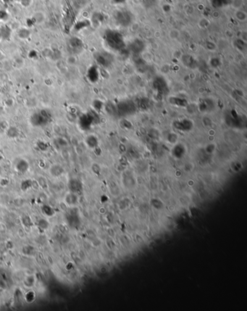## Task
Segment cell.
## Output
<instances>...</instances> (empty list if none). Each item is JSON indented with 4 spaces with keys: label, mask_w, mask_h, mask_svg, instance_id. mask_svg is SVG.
I'll return each instance as SVG.
<instances>
[{
    "label": "cell",
    "mask_w": 247,
    "mask_h": 311,
    "mask_svg": "<svg viewBox=\"0 0 247 311\" xmlns=\"http://www.w3.org/2000/svg\"><path fill=\"white\" fill-rule=\"evenodd\" d=\"M51 119V115L47 110H40L32 114L30 118V122L34 127H42L48 124Z\"/></svg>",
    "instance_id": "obj_1"
},
{
    "label": "cell",
    "mask_w": 247,
    "mask_h": 311,
    "mask_svg": "<svg viewBox=\"0 0 247 311\" xmlns=\"http://www.w3.org/2000/svg\"><path fill=\"white\" fill-rule=\"evenodd\" d=\"M68 188L71 192L78 193L81 190L82 184L80 181L76 178H72L68 182Z\"/></svg>",
    "instance_id": "obj_2"
},
{
    "label": "cell",
    "mask_w": 247,
    "mask_h": 311,
    "mask_svg": "<svg viewBox=\"0 0 247 311\" xmlns=\"http://www.w3.org/2000/svg\"><path fill=\"white\" fill-rule=\"evenodd\" d=\"M49 173L53 177H59L65 173V169L61 165L54 164L50 167Z\"/></svg>",
    "instance_id": "obj_3"
},
{
    "label": "cell",
    "mask_w": 247,
    "mask_h": 311,
    "mask_svg": "<svg viewBox=\"0 0 247 311\" xmlns=\"http://www.w3.org/2000/svg\"><path fill=\"white\" fill-rule=\"evenodd\" d=\"M93 122V118L92 117L90 116L89 115H83L79 118L78 123H79V126H80L81 129H88L90 126H91V123Z\"/></svg>",
    "instance_id": "obj_4"
},
{
    "label": "cell",
    "mask_w": 247,
    "mask_h": 311,
    "mask_svg": "<svg viewBox=\"0 0 247 311\" xmlns=\"http://www.w3.org/2000/svg\"><path fill=\"white\" fill-rule=\"evenodd\" d=\"M15 169L18 172L20 173H25L29 169V163L26 160L20 159L18 161L15 165Z\"/></svg>",
    "instance_id": "obj_5"
},
{
    "label": "cell",
    "mask_w": 247,
    "mask_h": 311,
    "mask_svg": "<svg viewBox=\"0 0 247 311\" xmlns=\"http://www.w3.org/2000/svg\"><path fill=\"white\" fill-rule=\"evenodd\" d=\"M65 202L67 205L70 206L76 205L78 202V196L76 193L70 192L67 194L65 197Z\"/></svg>",
    "instance_id": "obj_6"
},
{
    "label": "cell",
    "mask_w": 247,
    "mask_h": 311,
    "mask_svg": "<svg viewBox=\"0 0 247 311\" xmlns=\"http://www.w3.org/2000/svg\"><path fill=\"white\" fill-rule=\"evenodd\" d=\"M86 144L90 148H94L97 146L98 144V140L97 137L94 136V135H89L86 137Z\"/></svg>",
    "instance_id": "obj_7"
},
{
    "label": "cell",
    "mask_w": 247,
    "mask_h": 311,
    "mask_svg": "<svg viewBox=\"0 0 247 311\" xmlns=\"http://www.w3.org/2000/svg\"><path fill=\"white\" fill-rule=\"evenodd\" d=\"M30 30L28 29V28H20V29L18 30V36L20 39L25 40V39H28V38L30 37Z\"/></svg>",
    "instance_id": "obj_8"
},
{
    "label": "cell",
    "mask_w": 247,
    "mask_h": 311,
    "mask_svg": "<svg viewBox=\"0 0 247 311\" xmlns=\"http://www.w3.org/2000/svg\"><path fill=\"white\" fill-rule=\"evenodd\" d=\"M33 20L35 23L40 24L43 23L45 20V16L42 12H36L33 16Z\"/></svg>",
    "instance_id": "obj_9"
},
{
    "label": "cell",
    "mask_w": 247,
    "mask_h": 311,
    "mask_svg": "<svg viewBox=\"0 0 247 311\" xmlns=\"http://www.w3.org/2000/svg\"><path fill=\"white\" fill-rule=\"evenodd\" d=\"M0 33H1L2 39H10V36H11V30L7 26L3 27L0 30Z\"/></svg>",
    "instance_id": "obj_10"
},
{
    "label": "cell",
    "mask_w": 247,
    "mask_h": 311,
    "mask_svg": "<svg viewBox=\"0 0 247 311\" xmlns=\"http://www.w3.org/2000/svg\"><path fill=\"white\" fill-rule=\"evenodd\" d=\"M6 134L9 136V138H16L19 135V131L15 127H10L7 130Z\"/></svg>",
    "instance_id": "obj_11"
},
{
    "label": "cell",
    "mask_w": 247,
    "mask_h": 311,
    "mask_svg": "<svg viewBox=\"0 0 247 311\" xmlns=\"http://www.w3.org/2000/svg\"><path fill=\"white\" fill-rule=\"evenodd\" d=\"M88 78L91 81L94 82L97 80V78H98V75H97V70L94 68H90L89 71H88V74H87Z\"/></svg>",
    "instance_id": "obj_12"
},
{
    "label": "cell",
    "mask_w": 247,
    "mask_h": 311,
    "mask_svg": "<svg viewBox=\"0 0 247 311\" xmlns=\"http://www.w3.org/2000/svg\"><path fill=\"white\" fill-rule=\"evenodd\" d=\"M69 45L73 49H78L81 45V41L78 39V38H72L69 41Z\"/></svg>",
    "instance_id": "obj_13"
},
{
    "label": "cell",
    "mask_w": 247,
    "mask_h": 311,
    "mask_svg": "<svg viewBox=\"0 0 247 311\" xmlns=\"http://www.w3.org/2000/svg\"><path fill=\"white\" fill-rule=\"evenodd\" d=\"M32 186H33V181H32L31 180H24V181H23L22 183H21V189H22L23 191L25 192L27 191L28 189H30Z\"/></svg>",
    "instance_id": "obj_14"
},
{
    "label": "cell",
    "mask_w": 247,
    "mask_h": 311,
    "mask_svg": "<svg viewBox=\"0 0 247 311\" xmlns=\"http://www.w3.org/2000/svg\"><path fill=\"white\" fill-rule=\"evenodd\" d=\"M42 211L45 215L49 217H51L54 215V210L51 207L47 205H44L42 206Z\"/></svg>",
    "instance_id": "obj_15"
},
{
    "label": "cell",
    "mask_w": 247,
    "mask_h": 311,
    "mask_svg": "<svg viewBox=\"0 0 247 311\" xmlns=\"http://www.w3.org/2000/svg\"><path fill=\"white\" fill-rule=\"evenodd\" d=\"M68 221L70 225H72L73 227L77 226V223L78 222V218L76 216H73V215H70L68 218Z\"/></svg>",
    "instance_id": "obj_16"
},
{
    "label": "cell",
    "mask_w": 247,
    "mask_h": 311,
    "mask_svg": "<svg viewBox=\"0 0 247 311\" xmlns=\"http://www.w3.org/2000/svg\"><path fill=\"white\" fill-rule=\"evenodd\" d=\"M38 225H39V228H42V229H43V230L47 229L49 227L48 222H47L45 219H41V220L39 221Z\"/></svg>",
    "instance_id": "obj_17"
},
{
    "label": "cell",
    "mask_w": 247,
    "mask_h": 311,
    "mask_svg": "<svg viewBox=\"0 0 247 311\" xmlns=\"http://www.w3.org/2000/svg\"><path fill=\"white\" fill-rule=\"evenodd\" d=\"M24 283H25V286H27V287L33 286V283H34V278H33V277H32V276L27 277V278L25 279Z\"/></svg>",
    "instance_id": "obj_18"
},
{
    "label": "cell",
    "mask_w": 247,
    "mask_h": 311,
    "mask_svg": "<svg viewBox=\"0 0 247 311\" xmlns=\"http://www.w3.org/2000/svg\"><path fill=\"white\" fill-rule=\"evenodd\" d=\"M34 299H35V295L33 292H28V293L26 294V295H25V300H26V301L28 302V303H31V302H33V300H34Z\"/></svg>",
    "instance_id": "obj_19"
},
{
    "label": "cell",
    "mask_w": 247,
    "mask_h": 311,
    "mask_svg": "<svg viewBox=\"0 0 247 311\" xmlns=\"http://www.w3.org/2000/svg\"><path fill=\"white\" fill-rule=\"evenodd\" d=\"M23 224L25 225V226L28 227V226H31L32 225V221L28 216H25V217L23 218Z\"/></svg>",
    "instance_id": "obj_20"
},
{
    "label": "cell",
    "mask_w": 247,
    "mask_h": 311,
    "mask_svg": "<svg viewBox=\"0 0 247 311\" xmlns=\"http://www.w3.org/2000/svg\"><path fill=\"white\" fill-rule=\"evenodd\" d=\"M32 2H33V0H20V4L24 7H28L31 5Z\"/></svg>",
    "instance_id": "obj_21"
},
{
    "label": "cell",
    "mask_w": 247,
    "mask_h": 311,
    "mask_svg": "<svg viewBox=\"0 0 247 311\" xmlns=\"http://www.w3.org/2000/svg\"><path fill=\"white\" fill-rule=\"evenodd\" d=\"M38 147L42 151L47 150V149L48 148L47 144H45V142H43V141H39V142H38Z\"/></svg>",
    "instance_id": "obj_22"
},
{
    "label": "cell",
    "mask_w": 247,
    "mask_h": 311,
    "mask_svg": "<svg viewBox=\"0 0 247 311\" xmlns=\"http://www.w3.org/2000/svg\"><path fill=\"white\" fill-rule=\"evenodd\" d=\"M66 62H67V63L68 64V65H74L75 63H76V58H75L74 57H73V56H70V57H68V58H67Z\"/></svg>",
    "instance_id": "obj_23"
},
{
    "label": "cell",
    "mask_w": 247,
    "mask_h": 311,
    "mask_svg": "<svg viewBox=\"0 0 247 311\" xmlns=\"http://www.w3.org/2000/svg\"><path fill=\"white\" fill-rule=\"evenodd\" d=\"M7 19V14L4 10H0V20H5Z\"/></svg>",
    "instance_id": "obj_24"
},
{
    "label": "cell",
    "mask_w": 247,
    "mask_h": 311,
    "mask_svg": "<svg viewBox=\"0 0 247 311\" xmlns=\"http://www.w3.org/2000/svg\"><path fill=\"white\" fill-rule=\"evenodd\" d=\"M58 144L62 147H64V146H66L68 144V142H67V141L65 139L59 138L58 139Z\"/></svg>",
    "instance_id": "obj_25"
},
{
    "label": "cell",
    "mask_w": 247,
    "mask_h": 311,
    "mask_svg": "<svg viewBox=\"0 0 247 311\" xmlns=\"http://www.w3.org/2000/svg\"><path fill=\"white\" fill-rule=\"evenodd\" d=\"M2 40V37H1V33H0V42Z\"/></svg>",
    "instance_id": "obj_26"
},
{
    "label": "cell",
    "mask_w": 247,
    "mask_h": 311,
    "mask_svg": "<svg viewBox=\"0 0 247 311\" xmlns=\"http://www.w3.org/2000/svg\"><path fill=\"white\" fill-rule=\"evenodd\" d=\"M3 1H5V2H7V1H8V0H3Z\"/></svg>",
    "instance_id": "obj_27"
}]
</instances>
